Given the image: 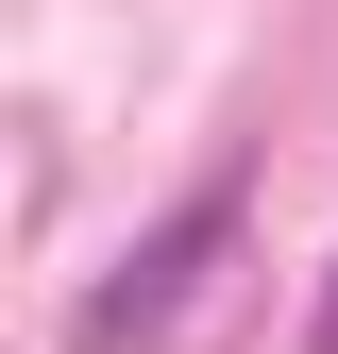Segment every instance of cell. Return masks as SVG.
Here are the masks:
<instances>
[{
    "label": "cell",
    "instance_id": "1",
    "mask_svg": "<svg viewBox=\"0 0 338 354\" xmlns=\"http://www.w3.org/2000/svg\"><path fill=\"white\" fill-rule=\"evenodd\" d=\"M220 253H237V186H203V203H169L152 236L118 253L102 287H84V321H68V337H84V354H152L203 287H220Z\"/></svg>",
    "mask_w": 338,
    "mask_h": 354
},
{
    "label": "cell",
    "instance_id": "2",
    "mask_svg": "<svg viewBox=\"0 0 338 354\" xmlns=\"http://www.w3.org/2000/svg\"><path fill=\"white\" fill-rule=\"evenodd\" d=\"M305 354H338V287H321V321H305Z\"/></svg>",
    "mask_w": 338,
    "mask_h": 354
}]
</instances>
